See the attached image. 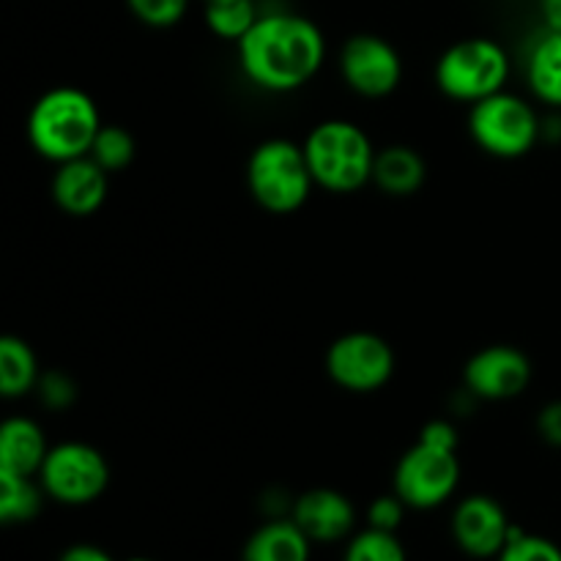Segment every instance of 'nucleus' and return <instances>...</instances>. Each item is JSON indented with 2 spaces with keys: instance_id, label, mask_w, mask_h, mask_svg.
Listing matches in <instances>:
<instances>
[{
  "instance_id": "1a4fd4ad",
  "label": "nucleus",
  "mask_w": 561,
  "mask_h": 561,
  "mask_svg": "<svg viewBox=\"0 0 561 561\" xmlns=\"http://www.w3.org/2000/svg\"><path fill=\"white\" fill-rule=\"evenodd\" d=\"M327 373L345 392H378L394 376V351L378 334L348 332L329 345Z\"/></svg>"
},
{
  "instance_id": "7c9ffc66",
  "label": "nucleus",
  "mask_w": 561,
  "mask_h": 561,
  "mask_svg": "<svg viewBox=\"0 0 561 561\" xmlns=\"http://www.w3.org/2000/svg\"><path fill=\"white\" fill-rule=\"evenodd\" d=\"M537 5L548 31H561V0H537Z\"/></svg>"
},
{
  "instance_id": "9d476101",
  "label": "nucleus",
  "mask_w": 561,
  "mask_h": 561,
  "mask_svg": "<svg viewBox=\"0 0 561 561\" xmlns=\"http://www.w3.org/2000/svg\"><path fill=\"white\" fill-rule=\"evenodd\" d=\"M340 75L359 96L383 99L398 91L403 80V60L387 38L376 33H356L340 49Z\"/></svg>"
},
{
  "instance_id": "a211bd4d",
  "label": "nucleus",
  "mask_w": 561,
  "mask_h": 561,
  "mask_svg": "<svg viewBox=\"0 0 561 561\" xmlns=\"http://www.w3.org/2000/svg\"><path fill=\"white\" fill-rule=\"evenodd\" d=\"M526 80L542 104L561 110V31L546 27V33L531 44L526 58Z\"/></svg>"
},
{
  "instance_id": "0eeeda50",
  "label": "nucleus",
  "mask_w": 561,
  "mask_h": 561,
  "mask_svg": "<svg viewBox=\"0 0 561 561\" xmlns=\"http://www.w3.org/2000/svg\"><path fill=\"white\" fill-rule=\"evenodd\" d=\"M44 493L66 507L91 504L107 491L110 463L96 447L82 442H64L49 447L47 460L38 471Z\"/></svg>"
},
{
  "instance_id": "6ab92c4d",
  "label": "nucleus",
  "mask_w": 561,
  "mask_h": 561,
  "mask_svg": "<svg viewBox=\"0 0 561 561\" xmlns=\"http://www.w3.org/2000/svg\"><path fill=\"white\" fill-rule=\"evenodd\" d=\"M38 362L22 337H0V394L9 400L33 392L38 383Z\"/></svg>"
},
{
  "instance_id": "dca6fc26",
  "label": "nucleus",
  "mask_w": 561,
  "mask_h": 561,
  "mask_svg": "<svg viewBox=\"0 0 561 561\" xmlns=\"http://www.w3.org/2000/svg\"><path fill=\"white\" fill-rule=\"evenodd\" d=\"M312 540L294 518L268 520L247 540L241 561H310Z\"/></svg>"
},
{
  "instance_id": "4468645a",
  "label": "nucleus",
  "mask_w": 561,
  "mask_h": 561,
  "mask_svg": "<svg viewBox=\"0 0 561 561\" xmlns=\"http://www.w3.org/2000/svg\"><path fill=\"white\" fill-rule=\"evenodd\" d=\"M110 173L91 157L58 164L53 175V201L69 217H91L107 201Z\"/></svg>"
},
{
  "instance_id": "f3484780",
  "label": "nucleus",
  "mask_w": 561,
  "mask_h": 561,
  "mask_svg": "<svg viewBox=\"0 0 561 561\" xmlns=\"http://www.w3.org/2000/svg\"><path fill=\"white\" fill-rule=\"evenodd\" d=\"M425 159L409 146H387L376 153L373 184L392 197H409L425 184Z\"/></svg>"
},
{
  "instance_id": "2f4dec72",
  "label": "nucleus",
  "mask_w": 561,
  "mask_h": 561,
  "mask_svg": "<svg viewBox=\"0 0 561 561\" xmlns=\"http://www.w3.org/2000/svg\"><path fill=\"white\" fill-rule=\"evenodd\" d=\"M206 3H222V0H206Z\"/></svg>"
},
{
  "instance_id": "20e7f679",
  "label": "nucleus",
  "mask_w": 561,
  "mask_h": 561,
  "mask_svg": "<svg viewBox=\"0 0 561 561\" xmlns=\"http://www.w3.org/2000/svg\"><path fill=\"white\" fill-rule=\"evenodd\" d=\"M247 186L257 206L266 211H299L310 201V192L316 186L305 148L283 137L263 140L247 162Z\"/></svg>"
},
{
  "instance_id": "f257e3e1",
  "label": "nucleus",
  "mask_w": 561,
  "mask_h": 561,
  "mask_svg": "<svg viewBox=\"0 0 561 561\" xmlns=\"http://www.w3.org/2000/svg\"><path fill=\"white\" fill-rule=\"evenodd\" d=\"M327 58L321 27L301 14L272 11L261 14L239 42V64L252 85L288 93L307 85Z\"/></svg>"
},
{
  "instance_id": "cd10ccee",
  "label": "nucleus",
  "mask_w": 561,
  "mask_h": 561,
  "mask_svg": "<svg viewBox=\"0 0 561 561\" xmlns=\"http://www.w3.org/2000/svg\"><path fill=\"white\" fill-rule=\"evenodd\" d=\"M420 442L436 444V447H444V449H458L460 438H458V431H455L453 422L433 420V422H427L425 427H422Z\"/></svg>"
},
{
  "instance_id": "c756f323",
  "label": "nucleus",
  "mask_w": 561,
  "mask_h": 561,
  "mask_svg": "<svg viewBox=\"0 0 561 561\" xmlns=\"http://www.w3.org/2000/svg\"><path fill=\"white\" fill-rule=\"evenodd\" d=\"M58 561H115V559L110 557L104 548L91 546V542H77V546L66 548Z\"/></svg>"
},
{
  "instance_id": "6e6552de",
  "label": "nucleus",
  "mask_w": 561,
  "mask_h": 561,
  "mask_svg": "<svg viewBox=\"0 0 561 561\" xmlns=\"http://www.w3.org/2000/svg\"><path fill=\"white\" fill-rule=\"evenodd\" d=\"M392 485L409 510L442 507L460 485L458 449L416 442L394 466Z\"/></svg>"
},
{
  "instance_id": "9b49d317",
  "label": "nucleus",
  "mask_w": 561,
  "mask_h": 561,
  "mask_svg": "<svg viewBox=\"0 0 561 561\" xmlns=\"http://www.w3.org/2000/svg\"><path fill=\"white\" fill-rule=\"evenodd\" d=\"M463 381L482 400H513L529 387L531 362L513 345H488L466 362Z\"/></svg>"
},
{
  "instance_id": "b1692460",
  "label": "nucleus",
  "mask_w": 561,
  "mask_h": 561,
  "mask_svg": "<svg viewBox=\"0 0 561 561\" xmlns=\"http://www.w3.org/2000/svg\"><path fill=\"white\" fill-rule=\"evenodd\" d=\"M496 561H561V548L553 540L540 535H526L515 526L510 542L499 553Z\"/></svg>"
},
{
  "instance_id": "f03ea898",
  "label": "nucleus",
  "mask_w": 561,
  "mask_h": 561,
  "mask_svg": "<svg viewBox=\"0 0 561 561\" xmlns=\"http://www.w3.org/2000/svg\"><path fill=\"white\" fill-rule=\"evenodd\" d=\"M102 129L96 102L71 85L42 93L27 115V140L38 157L55 164L88 157Z\"/></svg>"
},
{
  "instance_id": "ddd939ff",
  "label": "nucleus",
  "mask_w": 561,
  "mask_h": 561,
  "mask_svg": "<svg viewBox=\"0 0 561 561\" xmlns=\"http://www.w3.org/2000/svg\"><path fill=\"white\" fill-rule=\"evenodd\" d=\"M290 518L312 542H340L354 531L356 510L345 493L312 488L296 499Z\"/></svg>"
},
{
  "instance_id": "39448f33",
  "label": "nucleus",
  "mask_w": 561,
  "mask_h": 561,
  "mask_svg": "<svg viewBox=\"0 0 561 561\" xmlns=\"http://www.w3.org/2000/svg\"><path fill=\"white\" fill-rule=\"evenodd\" d=\"M510 77V55L499 42L485 36L463 38L444 49L436 64V85L444 96L477 104L504 91Z\"/></svg>"
},
{
  "instance_id": "aec40b11",
  "label": "nucleus",
  "mask_w": 561,
  "mask_h": 561,
  "mask_svg": "<svg viewBox=\"0 0 561 561\" xmlns=\"http://www.w3.org/2000/svg\"><path fill=\"white\" fill-rule=\"evenodd\" d=\"M42 482H33V477L9 474L0 471V520L3 524H27L42 513Z\"/></svg>"
},
{
  "instance_id": "393cba45",
  "label": "nucleus",
  "mask_w": 561,
  "mask_h": 561,
  "mask_svg": "<svg viewBox=\"0 0 561 561\" xmlns=\"http://www.w3.org/2000/svg\"><path fill=\"white\" fill-rule=\"evenodd\" d=\"M131 14L148 27H173L184 20L190 0H126Z\"/></svg>"
},
{
  "instance_id": "2eb2a0df",
  "label": "nucleus",
  "mask_w": 561,
  "mask_h": 561,
  "mask_svg": "<svg viewBox=\"0 0 561 561\" xmlns=\"http://www.w3.org/2000/svg\"><path fill=\"white\" fill-rule=\"evenodd\" d=\"M49 444L38 422L27 416H11L0 425V471L20 477H38Z\"/></svg>"
},
{
  "instance_id": "c85d7f7f",
  "label": "nucleus",
  "mask_w": 561,
  "mask_h": 561,
  "mask_svg": "<svg viewBox=\"0 0 561 561\" xmlns=\"http://www.w3.org/2000/svg\"><path fill=\"white\" fill-rule=\"evenodd\" d=\"M537 431L553 447H561V400L557 403H548L546 409L537 416Z\"/></svg>"
},
{
  "instance_id": "423d86ee",
  "label": "nucleus",
  "mask_w": 561,
  "mask_h": 561,
  "mask_svg": "<svg viewBox=\"0 0 561 561\" xmlns=\"http://www.w3.org/2000/svg\"><path fill=\"white\" fill-rule=\"evenodd\" d=\"M471 140L499 159L526 157L542 137V121L526 99L499 91L471 104Z\"/></svg>"
},
{
  "instance_id": "4be33fe9",
  "label": "nucleus",
  "mask_w": 561,
  "mask_h": 561,
  "mask_svg": "<svg viewBox=\"0 0 561 561\" xmlns=\"http://www.w3.org/2000/svg\"><path fill=\"white\" fill-rule=\"evenodd\" d=\"M135 151H137V142L135 137H131V131H126L124 126L102 124V129H99L88 157H91L93 162L102 164L107 173H121V170H126L131 164Z\"/></svg>"
},
{
  "instance_id": "5701e85b",
  "label": "nucleus",
  "mask_w": 561,
  "mask_h": 561,
  "mask_svg": "<svg viewBox=\"0 0 561 561\" xmlns=\"http://www.w3.org/2000/svg\"><path fill=\"white\" fill-rule=\"evenodd\" d=\"M343 561H409V557H405L403 542L398 540L394 531L367 526L365 531L351 537Z\"/></svg>"
},
{
  "instance_id": "473e14b6",
  "label": "nucleus",
  "mask_w": 561,
  "mask_h": 561,
  "mask_svg": "<svg viewBox=\"0 0 561 561\" xmlns=\"http://www.w3.org/2000/svg\"><path fill=\"white\" fill-rule=\"evenodd\" d=\"M129 561H153V559H129Z\"/></svg>"
},
{
  "instance_id": "f8f14e48",
  "label": "nucleus",
  "mask_w": 561,
  "mask_h": 561,
  "mask_svg": "<svg viewBox=\"0 0 561 561\" xmlns=\"http://www.w3.org/2000/svg\"><path fill=\"white\" fill-rule=\"evenodd\" d=\"M515 526L507 510L493 496H466L453 513V537L463 553L474 559H496L510 542Z\"/></svg>"
},
{
  "instance_id": "412c9836",
  "label": "nucleus",
  "mask_w": 561,
  "mask_h": 561,
  "mask_svg": "<svg viewBox=\"0 0 561 561\" xmlns=\"http://www.w3.org/2000/svg\"><path fill=\"white\" fill-rule=\"evenodd\" d=\"M261 20L255 0H222V3H206V25L214 36L228 38L239 44L252 25Z\"/></svg>"
},
{
  "instance_id": "7ed1b4c3",
  "label": "nucleus",
  "mask_w": 561,
  "mask_h": 561,
  "mask_svg": "<svg viewBox=\"0 0 561 561\" xmlns=\"http://www.w3.org/2000/svg\"><path fill=\"white\" fill-rule=\"evenodd\" d=\"M301 148H305L316 186L321 190L348 195L373 181V164H376L378 151L373 148L367 131L354 121L332 118L312 126Z\"/></svg>"
},
{
  "instance_id": "bb28decb",
  "label": "nucleus",
  "mask_w": 561,
  "mask_h": 561,
  "mask_svg": "<svg viewBox=\"0 0 561 561\" xmlns=\"http://www.w3.org/2000/svg\"><path fill=\"white\" fill-rule=\"evenodd\" d=\"M405 502L398 496V493H389V496H378L376 502L367 507V526L370 529L381 531H398L400 524L405 518Z\"/></svg>"
},
{
  "instance_id": "a878e982",
  "label": "nucleus",
  "mask_w": 561,
  "mask_h": 561,
  "mask_svg": "<svg viewBox=\"0 0 561 561\" xmlns=\"http://www.w3.org/2000/svg\"><path fill=\"white\" fill-rule=\"evenodd\" d=\"M36 389H38V398H42V403L53 411L69 409L77 398L75 381H71V378L60 370L44 373V376L38 378Z\"/></svg>"
}]
</instances>
